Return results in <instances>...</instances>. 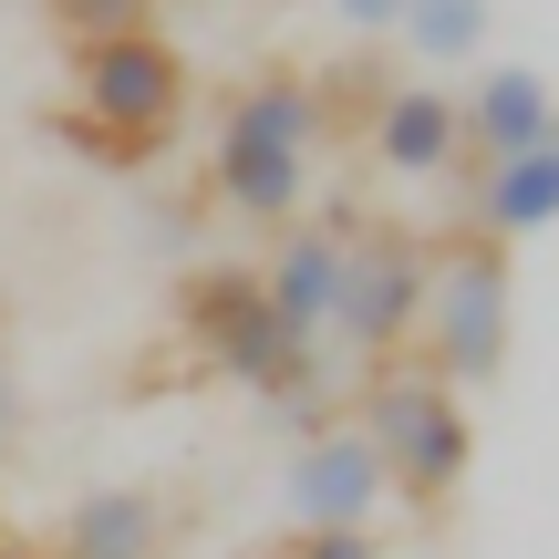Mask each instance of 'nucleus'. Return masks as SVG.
<instances>
[{
    "mask_svg": "<svg viewBox=\"0 0 559 559\" xmlns=\"http://www.w3.org/2000/svg\"><path fill=\"white\" fill-rule=\"evenodd\" d=\"M342 260H353V239H342L332 218H290V228H270L260 290H270L280 332H290V342H311V353H321V332H332V300H342Z\"/></svg>",
    "mask_w": 559,
    "mask_h": 559,
    "instance_id": "obj_9",
    "label": "nucleus"
},
{
    "mask_svg": "<svg viewBox=\"0 0 559 559\" xmlns=\"http://www.w3.org/2000/svg\"><path fill=\"white\" fill-rule=\"evenodd\" d=\"M508 321H519V270H508L498 239H456L436 260V280H425V362H436L456 394H477V383H498L508 362Z\"/></svg>",
    "mask_w": 559,
    "mask_h": 559,
    "instance_id": "obj_5",
    "label": "nucleus"
},
{
    "mask_svg": "<svg viewBox=\"0 0 559 559\" xmlns=\"http://www.w3.org/2000/svg\"><path fill=\"white\" fill-rule=\"evenodd\" d=\"M362 145H373L383 177L436 187V177H456V166H466V115H456L445 83H383L373 115H362Z\"/></svg>",
    "mask_w": 559,
    "mask_h": 559,
    "instance_id": "obj_8",
    "label": "nucleus"
},
{
    "mask_svg": "<svg viewBox=\"0 0 559 559\" xmlns=\"http://www.w3.org/2000/svg\"><path fill=\"white\" fill-rule=\"evenodd\" d=\"M156 549H166L156 487H83L52 528V559H156Z\"/></svg>",
    "mask_w": 559,
    "mask_h": 559,
    "instance_id": "obj_12",
    "label": "nucleus"
},
{
    "mask_svg": "<svg viewBox=\"0 0 559 559\" xmlns=\"http://www.w3.org/2000/svg\"><path fill=\"white\" fill-rule=\"evenodd\" d=\"M166 0H52V21L73 41H115V32H156Z\"/></svg>",
    "mask_w": 559,
    "mask_h": 559,
    "instance_id": "obj_14",
    "label": "nucleus"
},
{
    "mask_svg": "<svg viewBox=\"0 0 559 559\" xmlns=\"http://www.w3.org/2000/svg\"><path fill=\"white\" fill-rule=\"evenodd\" d=\"M0 332H11V280H0Z\"/></svg>",
    "mask_w": 559,
    "mask_h": 559,
    "instance_id": "obj_19",
    "label": "nucleus"
},
{
    "mask_svg": "<svg viewBox=\"0 0 559 559\" xmlns=\"http://www.w3.org/2000/svg\"><path fill=\"white\" fill-rule=\"evenodd\" d=\"M311 156H321V83L300 73H249L218 104V135H207V187H218L228 218L249 228H290L311 198Z\"/></svg>",
    "mask_w": 559,
    "mask_h": 559,
    "instance_id": "obj_1",
    "label": "nucleus"
},
{
    "mask_svg": "<svg viewBox=\"0 0 559 559\" xmlns=\"http://www.w3.org/2000/svg\"><path fill=\"white\" fill-rule=\"evenodd\" d=\"M187 94H198V73H187V52L166 32L83 41V52H73V115H62V135L94 145V156H115V166H135V156H156V145L187 124Z\"/></svg>",
    "mask_w": 559,
    "mask_h": 559,
    "instance_id": "obj_4",
    "label": "nucleus"
},
{
    "mask_svg": "<svg viewBox=\"0 0 559 559\" xmlns=\"http://www.w3.org/2000/svg\"><path fill=\"white\" fill-rule=\"evenodd\" d=\"M425 280H436V249H425L415 228L353 239L321 353H342V362H404V353H415V321H425Z\"/></svg>",
    "mask_w": 559,
    "mask_h": 559,
    "instance_id": "obj_6",
    "label": "nucleus"
},
{
    "mask_svg": "<svg viewBox=\"0 0 559 559\" xmlns=\"http://www.w3.org/2000/svg\"><path fill=\"white\" fill-rule=\"evenodd\" d=\"M280 559H383V549H373V528H290Z\"/></svg>",
    "mask_w": 559,
    "mask_h": 559,
    "instance_id": "obj_15",
    "label": "nucleus"
},
{
    "mask_svg": "<svg viewBox=\"0 0 559 559\" xmlns=\"http://www.w3.org/2000/svg\"><path fill=\"white\" fill-rule=\"evenodd\" d=\"M0 559H52V549H32V539H0Z\"/></svg>",
    "mask_w": 559,
    "mask_h": 559,
    "instance_id": "obj_18",
    "label": "nucleus"
},
{
    "mask_svg": "<svg viewBox=\"0 0 559 559\" xmlns=\"http://www.w3.org/2000/svg\"><path fill=\"white\" fill-rule=\"evenodd\" d=\"M466 207H477V239H498V249H519V239H539V228H559V135L528 145V156L477 166Z\"/></svg>",
    "mask_w": 559,
    "mask_h": 559,
    "instance_id": "obj_11",
    "label": "nucleus"
},
{
    "mask_svg": "<svg viewBox=\"0 0 559 559\" xmlns=\"http://www.w3.org/2000/svg\"><path fill=\"white\" fill-rule=\"evenodd\" d=\"M332 11L353 21V32H394V21H404V0H332Z\"/></svg>",
    "mask_w": 559,
    "mask_h": 559,
    "instance_id": "obj_16",
    "label": "nucleus"
},
{
    "mask_svg": "<svg viewBox=\"0 0 559 559\" xmlns=\"http://www.w3.org/2000/svg\"><path fill=\"white\" fill-rule=\"evenodd\" d=\"M280 498H290V528H373L383 519V456H373V436H362L353 415L311 425V436L290 445Z\"/></svg>",
    "mask_w": 559,
    "mask_h": 559,
    "instance_id": "obj_7",
    "label": "nucleus"
},
{
    "mask_svg": "<svg viewBox=\"0 0 559 559\" xmlns=\"http://www.w3.org/2000/svg\"><path fill=\"white\" fill-rule=\"evenodd\" d=\"M177 332L198 342V362H207V373H228L239 394L280 404V415H311V404H321V353L280 332V311H270L260 270H239V260L187 270V290H177Z\"/></svg>",
    "mask_w": 559,
    "mask_h": 559,
    "instance_id": "obj_3",
    "label": "nucleus"
},
{
    "mask_svg": "<svg viewBox=\"0 0 559 559\" xmlns=\"http://www.w3.org/2000/svg\"><path fill=\"white\" fill-rule=\"evenodd\" d=\"M353 425L373 436L383 487H394L415 519H445V508L466 498V477H477V415H466V394L436 362H362Z\"/></svg>",
    "mask_w": 559,
    "mask_h": 559,
    "instance_id": "obj_2",
    "label": "nucleus"
},
{
    "mask_svg": "<svg viewBox=\"0 0 559 559\" xmlns=\"http://www.w3.org/2000/svg\"><path fill=\"white\" fill-rule=\"evenodd\" d=\"M0 539H11V508H0Z\"/></svg>",
    "mask_w": 559,
    "mask_h": 559,
    "instance_id": "obj_20",
    "label": "nucleus"
},
{
    "mask_svg": "<svg viewBox=\"0 0 559 559\" xmlns=\"http://www.w3.org/2000/svg\"><path fill=\"white\" fill-rule=\"evenodd\" d=\"M11 436H21V373L0 362V445H11Z\"/></svg>",
    "mask_w": 559,
    "mask_h": 559,
    "instance_id": "obj_17",
    "label": "nucleus"
},
{
    "mask_svg": "<svg viewBox=\"0 0 559 559\" xmlns=\"http://www.w3.org/2000/svg\"><path fill=\"white\" fill-rule=\"evenodd\" d=\"M394 41L425 62V73H477V41H487V0H404Z\"/></svg>",
    "mask_w": 559,
    "mask_h": 559,
    "instance_id": "obj_13",
    "label": "nucleus"
},
{
    "mask_svg": "<svg viewBox=\"0 0 559 559\" xmlns=\"http://www.w3.org/2000/svg\"><path fill=\"white\" fill-rule=\"evenodd\" d=\"M456 115H466V156H477V166L528 156V145L559 135V94H549L539 62H487V73H466Z\"/></svg>",
    "mask_w": 559,
    "mask_h": 559,
    "instance_id": "obj_10",
    "label": "nucleus"
}]
</instances>
